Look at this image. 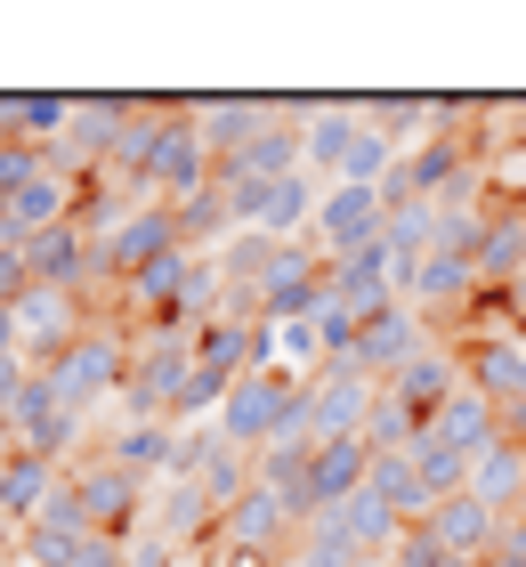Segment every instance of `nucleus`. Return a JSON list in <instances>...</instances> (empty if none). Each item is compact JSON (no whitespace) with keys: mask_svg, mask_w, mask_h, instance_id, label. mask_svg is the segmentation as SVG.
<instances>
[{"mask_svg":"<svg viewBox=\"0 0 526 567\" xmlns=\"http://www.w3.org/2000/svg\"><path fill=\"white\" fill-rule=\"evenodd\" d=\"M300 398H308V381H292V373H276V365H251L244 381L227 390V405H219V446H235V454H259V446H276V430L300 414Z\"/></svg>","mask_w":526,"mask_h":567,"instance_id":"obj_1","label":"nucleus"},{"mask_svg":"<svg viewBox=\"0 0 526 567\" xmlns=\"http://www.w3.org/2000/svg\"><path fill=\"white\" fill-rule=\"evenodd\" d=\"M41 381L58 390V405H73V414H90L97 398H122V381H130V332L122 324H90Z\"/></svg>","mask_w":526,"mask_h":567,"instance_id":"obj_2","label":"nucleus"},{"mask_svg":"<svg viewBox=\"0 0 526 567\" xmlns=\"http://www.w3.org/2000/svg\"><path fill=\"white\" fill-rule=\"evenodd\" d=\"M373 405H381V381L373 373H357V365H332L308 381V398H300V422L308 437L324 446V437H364V422H373Z\"/></svg>","mask_w":526,"mask_h":567,"instance_id":"obj_3","label":"nucleus"},{"mask_svg":"<svg viewBox=\"0 0 526 567\" xmlns=\"http://www.w3.org/2000/svg\"><path fill=\"white\" fill-rule=\"evenodd\" d=\"M82 332H90L82 292H58V284H33V292H24V308H17V357L33 373H49L73 341H82Z\"/></svg>","mask_w":526,"mask_h":567,"instance_id":"obj_4","label":"nucleus"},{"mask_svg":"<svg viewBox=\"0 0 526 567\" xmlns=\"http://www.w3.org/2000/svg\"><path fill=\"white\" fill-rule=\"evenodd\" d=\"M300 97H187V122L203 131L210 163H227V154H244L259 131H276V122H292Z\"/></svg>","mask_w":526,"mask_h":567,"instance_id":"obj_5","label":"nucleus"},{"mask_svg":"<svg viewBox=\"0 0 526 567\" xmlns=\"http://www.w3.org/2000/svg\"><path fill=\"white\" fill-rule=\"evenodd\" d=\"M73 495H82V519H90V535H114V544H122V535L130 527H138V511H146V478H130L122 471V462H73Z\"/></svg>","mask_w":526,"mask_h":567,"instance_id":"obj_6","label":"nucleus"},{"mask_svg":"<svg viewBox=\"0 0 526 567\" xmlns=\"http://www.w3.org/2000/svg\"><path fill=\"white\" fill-rule=\"evenodd\" d=\"M430 341H437V332H430V317L398 300V308H381V317L357 332V349L340 357V365H357V373H373V381H398V373H405V365H413V357L430 349Z\"/></svg>","mask_w":526,"mask_h":567,"instance_id":"obj_7","label":"nucleus"},{"mask_svg":"<svg viewBox=\"0 0 526 567\" xmlns=\"http://www.w3.org/2000/svg\"><path fill=\"white\" fill-rule=\"evenodd\" d=\"M163 251H187V236H178V212H171V203H138V212H130L114 236L97 244V268L130 284V276H146L154 260H163Z\"/></svg>","mask_w":526,"mask_h":567,"instance_id":"obj_8","label":"nucleus"},{"mask_svg":"<svg viewBox=\"0 0 526 567\" xmlns=\"http://www.w3.org/2000/svg\"><path fill=\"white\" fill-rule=\"evenodd\" d=\"M462 381H470V373H462V349H454V341H430V349H421L398 381H381V390H389V398H398L405 414L421 422V437H430V422L445 414V398H454Z\"/></svg>","mask_w":526,"mask_h":567,"instance_id":"obj_9","label":"nucleus"},{"mask_svg":"<svg viewBox=\"0 0 526 567\" xmlns=\"http://www.w3.org/2000/svg\"><path fill=\"white\" fill-rule=\"evenodd\" d=\"M454 349H462L470 390H486L494 405L526 398V341H518V332H470V341H454Z\"/></svg>","mask_w":526,"mask_h":567,"instance_id":"obj_10","label":"nucleus"},{"mask_svg":"<svg viewBox=\"0 0 526 567\" xmlns=\"http://www.w3.org/2000/svg\"><path fill=\"white\" fill-rule=\"evenodd\" d=\"M24 268H33V284H58V292H82L90 268H97V244L82 236V219H65V227H49V236H24Z\"/></svg>","mask_w":526,"mask_h":567,"instance_id":"obj_11","label":"nucleus"},{"mask_svg":"<svg viewBox=\"0 0 526 567\" xmlns=\"http://www.w3.org/2000/svg\"><path fill=\"white\" fill-rule=\"evenodd\" d=\"M364 478H373V446L364 437H324L308 471V511H340L349 495H364Z\"/></svg>","mask_w":526,"mask_h":567,"instance_id":"obj_12","label":"nucleus"},{"mask_svg":"<svg viewBox=\"0 0 526 567\" xmlns=\"http://www.w3.org/2000/svg\"><path fill=\"white\" fill-rule=\"evenodd\" d=\"M430 535L454 559H470V567H486L494 559V544H503V511H486L478 495H454V503H437L430 511Z\"/></svg>","mask_w":526,"mask_h":567,"instance_id":"obj_13","label":"nucleus"},{"mask_svg":"<svg viewBox=\"0 0 526 567\" xmlns=\"http://www.w3.org/2000/svg\"><path fill=\"white\" fill-rule=\"evenodd\" d=\"M430 437H437V446H454V454H478V446H494V437H503V405L462 381V390L445 398V414L430 422Z\"/></svg>","mask_w":526,"mask_h":567,"instance_id":"obj_14","label":"nucleus"},{"mask_svg":"<svg viewBox=\"0 0 526 567\" xmlns=\"http://www.w3.org/2000/svg\"><path fill=\"white\" fill-rule=\"evenodd\" d=\"M195 365L244 381V373L259 365V324H251V317H203V324H195Z\"/></svg>","mask_w":526,"mask_h":567,"instance_id":"obj_15","label":"nucleus"},{"mask_svg":"<svg viewBox=\"0 0 526 567\" xmlns=\"http://www.w3.org/2000/svg\"><path fill=\"white\" fill-rule=\"evenodd\" d=\"M470 495H478L486 511H518L526 503V446H510V437L478 446L470 454Z\"/></svg>","mask_w":526,"mask_h":567,"instance_id":"obj_16","label":"nucleus"},{"mask_svg":"<svg viewBox=\"0 0 526 567\" xmlns=\"http://www.w3.org/2000/svg\"><path fill=\"white\" fill-rule=\"evenodd\" d=\"M364 495H373L381 511H398L405 527H430V486H421V471H413V454H373V478H364Z\"/></svg>","mask_w":526,"mask_h":567,"instance_id":"obj_17","label":"nucleus"},{"mask_svg":"<svg viewBox=\"0 0 526 567\" xmlns=\"http://www.w3.org/2000/svg\"><path fill=\"white\" fill-rule=\"evenodd\" d=\"M130 106H138V97H73V154H82L90 171H105V163H114Z\"/></svg>","mask_w":526,"mask_h":567,"instance_id":"obj_18","label":"nucleus"},{"mask_svg":"<svg viewBox=\"0 0 526 567\" xmlns=\"http://www.w3.org/2000/svg\"><path fill=\"white\" fill-rule=\"evenodd\" d=\"M58 486H65V462H49V454H33V446H17L9 454V519L17 527H33L49 503H58Z\"/></svg>","mask_w":526,"mask_h":567,"instance_id":"obj_19","label":"nucleus"},{"mask_svg":"<svg viewBox=\"0 0 526 567\" xmlns=\"http://www.w3.org/2000/svg\"><path fill=\"white\" fill-rule=\"evenodd\" d=\"M178 446H187V437L171 422H130L122 437H105V462H122L130 478H146V471H178Z\"/></svg>","mask_w":526,"mask_h":567,"instance_id":"obj_20","label":"nucleus"},{"mask_svg":"<svg viewBox=\"0 0 526 567\" xmlns=\"http://www.w3.org/2000/svg\"><path fill=\"white\" fill-rule=\"evenodd\" d=\"M0 122H9V138H24V146H49V138H65V131H73V97H58V90L0 97Z\"/></svg>","mask_w":526,"mask_h":567,"instance_id":"obj_21","label":"nucleus"},{"mask_svg":"<svg viewBox=\"0 0 526 567\" xmlns=\"http://www.w3.org/2000/svg\"><path fill=\"white\" fill-rule=\"evenodd\" d=\"M195 486H203V503L227 519V511H235V503H244L251 486H259V478H251V454H235V446H219V437H210V454H203Z\"/></svg>","mask_w":526,"mask_h":567,"instance_id":"obj_22","label":"nucleus"},{"mask_svg":"<svg viewBox=\"0 0 526 567\" xmlns=\"http://www.w3.org/2000/svg\"><path fill=\"white\" fill-rule=\"evenodd\" d=\"M413 471H421V486H430V503H454V495H470V454L437 446V437H421V446H413Z\"/></svg>","mask_w":526,"mask_h":567,"instance_id":"obj_23","label":"nucleus"},{"mask_svg":"<svg viewBox=\"0 0 526 567\" xmlns=\"http://www.w3.org/2000/svg\"><path fill=\"white\" fill-rule=\"evenodd\" d=\"M227 390H235L227 373H210V365H195V373H187V390L171 398V422H195V414H210V405H227Z\"/></svg>","mask_w":526,"mask_h":567,"instance_id":"obj_24","label":"nucleus"},{"mask_svg":"<svg viewBox=\"0 0 526 567\" xmlns=\"http://www.w3.org/2000/svg\"><path fill=\"white\" fill-rule=\"evenodd\" d=\"M389 567H454V551H445L430 527H405V535H398V551H389Z\"/></svg>","mask_w":526,"mask_h":567,"instance_id":"obj_25","label":"nucleus"},{"mask_svg":"<svg viewBox=\"0 0 526 567\" xmlns=\"http://www.w3.org/2000/svg\"><path fill=\"white\" fill-rule=\"evenodd\" d=\"M33 292V268H24V251H0V308H24Z\"/></svg>","mask_w":526,"mask_h":567,"instance_id":"obj_26","label":"nucleus"},{"mask_svg":"<svg viewBox=\"0 0 526 567\" xmlns=\"http://www.w3.org/2000/svg\"><path fill=\"white\" fill-rule=\"evenodd\" d=\"M494 559H526V503L503 511V544H494Z\"/></svg>","mask_w":526,"mask_h":567,"instance_id":"obj_27","label":"nucleus"},{"mask_svg":"<svg viewBox=\"0 0 526 567\" xmlns=\"http://www.w3.org/2000/svg\"><path fill=\"white\" fill-rule=\"evenodd\" d=\"M24 381H33V365H24V357H0V405H17Z\"/></svg>","mask_w":526,"mask_h":567,"instance_id":"obj_28","label":"nucleus"},{"mask_svg":"<svg viewBox=\"0 0 526 567\" xmlns=\"http://www.w3.org/2000/svg\"><path fill=\"white\" fill-rule=\"evenodd\" d=\"M0 357H17V308H0Z\"/></svg>","mask_w":526,"mask_h":567,"instance_id":"obj_29","label":"nucleus"},{"mask_svg":"<svg viewBox=\"0 0 526 567\" xmlns=\"http://www.w3.org/2000/svg\"><path fill=\"white\" fill-rule=\"evenodd\" d=\"M195 567H259V559H227V551H219V544H210V551H203V559H195Z\"/></svg>","mask_w":526,"mask_h":567,"instance_id":"obj_30","label":"nucleus"},{"mask_svg":"<svg viewBox=\"0 0 526 567\" xmlns=\"http://www.w3.org/2000/svg\"><path fill=\"white\" fill-rule=\"evenodd\" d=\"M0 527H17L9 519V454H0Z\"/></svg>","mask_w":526,"mask_h":567,"instance_id":"obj_31","label":"nucleus"},{"mask_svg":"<svg viewBox=\"0 0 526 567\" xmlns=\"http://www.w3.org/2000/svg\"><path fill=\"white\" fill-rule=\"evenodd\" d=\"M9 146H17V138H9V122H0V154H9Z\"/></svg>","mask_w":526,"mask_h":567,"instance_id":"obj_32","label":"nucleus"},{"mask_svg":"<svg viewBox=\"0 0 526 567\" xmlns=\"http://www.w3.org/2000/svg\"><path fill=\"white\" fill-rule=\"evenodd\" d=\"M486 567H526V559H486Z\"/></svg>","mask_w":526,"mask_h":567,"instance_id":"obj_33","label":"nucleus"},{"mask_svg":"<svg viewBox=\"0 0 526 567\" xmlns=\"http://www.w3.org/2000/svg\"><path fill=\"white\" fill-rule=\"evenodd\" d=\"M364 567H373V559H364Z\"/></svg>","mask_w":526,"mask_h":567,"instance_id":"obj_34","label":"nucleus"},{"mask_svg":"<svg viewBox=\"0 0 526 567\" xmlns=\"http://www.w3.org/2000/svg\"><path fill=\"white\" fill-rule=\"evenodd\" d=\"M518 341H526V332H518Z\"/></svg>","mask_w":526,"mask_h":567,"instance_id":"obj_35","label":"nucleus"}]
</instances>
